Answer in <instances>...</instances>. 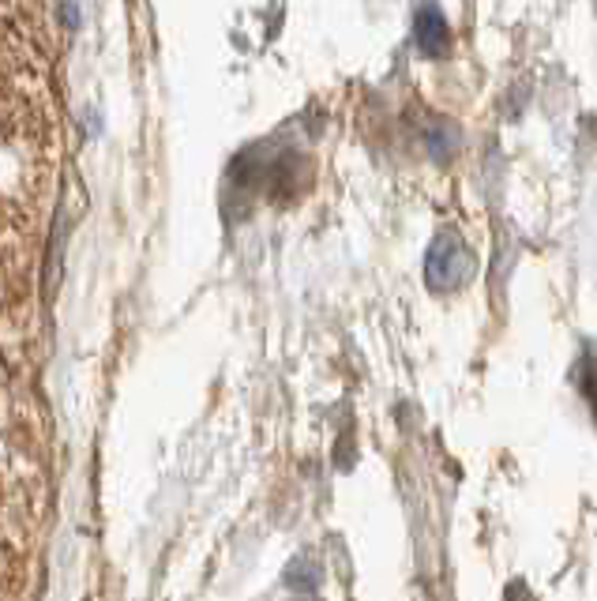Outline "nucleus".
<instances>
[{
  "mask_svg": "<svg viewBox=\"0 0 597 601\" xmlns=\"http://www.w3.org/2000/svg\"><path fill=\"white\" fill-rule=\"evenodd\" d=\"M474 278V256L455 230H444L425 256V282L432 293H455Z\"/></svg>",
  "mask_w": 597,
  "mask_h": 601,
  "instance_id": "1",
  "label": "nucleus"
},
{
  "mask_svg": "<svg viewBox=\"0 0 597 601\" xmlns=\"http://www.w3.org/2000/svg\"><path fill=\"white\" fill-rule=\"evenodd\" d=\"M414 42L432 61L447 57V49H451V27H447V16L440 4H421L414 12Z\"/></svg>",
  "mask_w": 597,
  "mask_h": 601,
  "instance_id": "2",
  "label": "nucleus"
},
{
  "mask_svg": "<svg viewBox=\"0 0 597 601\" xmlns=\"http://www.w3.org/2000/svg\"><path fill=\"white\" fill-rule=\"evenodd\" d=\"M575 376H579L582 395H586L590 406H594V421H597V346H586V350H582Z\"/></svg>",
  "mask_w": 597,
  "mask_h": 601,
  "instance_id": "3",
  "label": "nucleus"
},
{
  "mask_svg": "<svg viewBox=\"0 0 597 601\" xmlns=\"http://www.w3.org/2000/svg\"><path fill=\"white\" fill-rule=\"evenodd\" d=\"M286 586H290L293 594L312 598V594H316V586H320V571L312 568V564H305V560H293L290 571H286Z\"/></svg>",
  "mask_w": 597,
  "mask_h": 601,
  "instance_id": "4",
  "label": "nucleus"
},
{
  "mask_svg": "<svg viewBox=\"0 0 597 601\" xmlns=\"http://www.w3.org/2000/svg\"><path fill=\"white\" fill-rule=\"evenodd\" d=\"M425 143H429V155L444 162V158H451L459 136H455V128H451V124H432L429 132H425Z\"/></svg>",
  "mask_w": 597,
  "mask_h": 601,
  "instance_id": "5",
  "label": "nucleus"
}]
</instances>
